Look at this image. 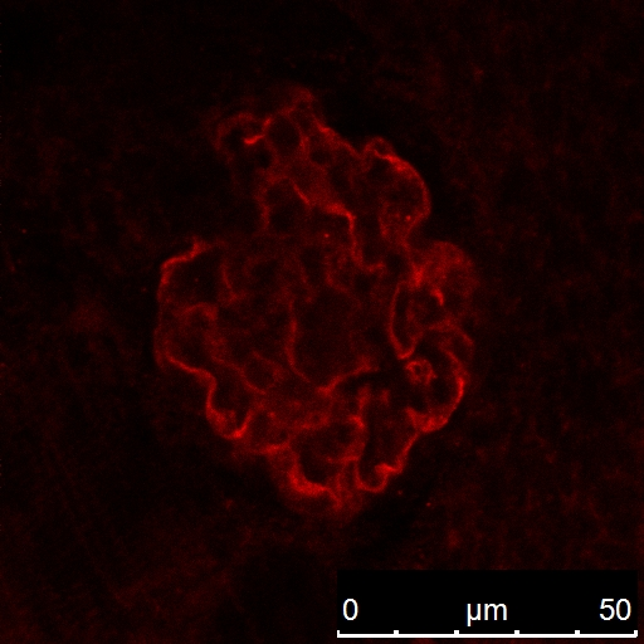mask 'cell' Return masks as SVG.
Listing matches in <instances>:
<instances>
[{
    "mask_svg": "<svg viewBox=\"0 0 644 644\" xmlns=\"http://www.w3.org/2000/svg\"><path fill=\"white\" fill-rule=\"evenodd\" d=\"M292 368L320 389L372 369L373 355L361 335L358 302L326 286L306 302H292Z\"/></svg>",
    "mask_w": 644,
    "mask_h": 644,
    "instance_id": "1",
    "label": "cell"
},
{
    "mask_svg": "<svg viewBox=\"0 0 644 644\" xmlns=\"http://www.w3.org/2000/svg\"><path fill=\"white\" fill-rule=\"evenodd\" d=\"M310 211V204L296 192L289 199L265 211V233L277 238L299 237Z\"/></svg>",
    "mask_w": 644,
    "mask_h": 644,
    "instance_id": "19",
    "label": "cell"
},
{
    "mask_svg": "<svg viewBox=\"0 0 644 644\" xmlns=\"http://www.w3.org/2000/svg\"><path fill=\"white\" fill-rule=\"evenodd\" d=\"M411 317L419 339L428 331L451 322L436 287L424 278L417 277L412 282Z\"/></svg>",
    "mask_w": 644,
    "mask_h": 644,
    "instance_id": "17",
    "label": "cell"
},
{
    "mask_svg": "<svg viewBox=\"0 0 644 644\" xmlns=\"http://www.w3.org/2000/svg\"><path fill=\"white\" fill-rule=\"evenodd\" d=\"M250 263L251 257L247 255L246 251L228 250L224 273H226L227 284L234 297L250 294L251 284L250 275H248Z\"/></svg>",
    "mask_w": 644,
    "mask_h": 644,
    "instance_id": "32",
    "label": "cell"
},
{
    "mask_svg": "<svg viewBox=\"0 0 644 644\" xmlns=\"http://www.w3.org/2000/svg\"><path fill=\"white\" fill-rule=\"evenodd\" d=\"M281 286L285 296L289 297L291 302H306L315 295V292L307 285L295 252L289 253L284 258V265H282L281 270Z\"/></svg>",
    "mask_w": 644,
    "mask_h": 644,
    "instance_id": "29",
    "label": "cell"
},
{
    "mask_svg": "<svg viewBox=\"0 0 644 644\" xmlns=\"http://www.w3.org/2000/svg\"><path fill=\"white\" fill-rule=\"evenodd\" d=\"M364 490L356 470V460L346 461L334 491L336 504H338L336 514H351L356 511L360 504H363Z\"/></svg>",
    "mask_w": 644,
    "mask_h": 644,
    "instance_id": "27",
    "label": "cell"
},
{
    "mask_svg": "<svg viewBox=\"0 0 644 644\" xmlns=\"http://www.w3.org/2000/svg\"><path fill=\"white\" fill-rule=\"evenodd\" d=\"M307 285L314 292L329 286L328 246L320 243H301L295 252Z\"/></svg>",
    "mask_w": 644,
    "mask_h": 644,
    "instance_id": "25",
    "label": "cell"
},
{
    "mask_svg": "<svg viewBox=\"0 0 644 644\" xmlns=\"http://www.w3.org/2000/svg\"><path fill=\"white\" fill-rule=\"evenodd\" d=\"M354 218V255L361 268H383L388 246L385 243L378 212H360Z\"/></svg>",
    "mask_w": 644,
    "mask_h": 644,
    "instance_id": "15",
    "label": "cell"
},
{
    "mask_svg": "<svg viewBox=\"0 0 644 644\" xmlns=\"http://www.w3.org/2000/svg\"><path fill=\"white\" fill-rule=\"evenodd\" d=\"M160 367L172 393L189 411L207 414L209 397L213 388L212 375L183 367L170 360L168 356H160Z\"/></svg>",
    "mask_w": 644,
    "mask_h": 644,
    "instance_id": "10",
    "label": "cell"
},
{
    "mask_svg": "<svg viewBox=\"0 0 644 644\" xmlns=\"http://www.w3.org/2000/svg\"><path fill=\"white\" fill-rule=\"evenodd\" d=\"M363 174L365 179L373 185L375 189L382 192L393 182L400 168V161L395 159L380 158L372 150H365L363 156Z\"/></svg>",
    "mask_w": 644,
    "mask_h": 644,
    "instance_id": "31",
    "label": "cell"
},
{
    "mask_svg": "<svg viewBox=\"0 0 644 644\" xmlns=\"http://www.w3.org/2000/svg\"><path fill=\"white\" fill-rule=\"evenodd\" d=\"M398 285V278L383 268L382 275H380L377 285L374 287L368 304L361 311L367 309L374 319L387 322L389 325Z\"/></svg>",
    "mask_w": 644,
    "mask_h": 644,
    "instance_id": "28",
    "label": "cell"
},
{
    "mask_svg": "<svg viewBox=\"0 0 644 644\" xmlns=\"http://www.w3.org/2000/svg\"><path fill=\"white\" fill-rule=\"evenodd\" d=\"M229 248L213 245L169 263L161 282L160 299L184 310L198 306L218 309L234 299L227 284Z\"/></svg>",
    "mask_w": 644,
    "mask_h": 644,
    "instance_id": "2",
    "label": "cell"
},
{
    "mask_svg": "<svg viewBox=\"0 0 644 644\" xmlns=\"http://www.w3.org/2000/svg\"><path fill=\"white\" fill-rule=\"evenodd\" d=\"M262 404L292 433L328 421L329 390L312 384L294 368L284 369L277 382L262 395Z\"/></svg>",
    "mask_w": 644,
    "mask_h": 644,
    "instance_id": "4",
    "label": "cell"
},
{
    "mask_svg": "<svg viewBox=\"0 0 644 644\" xmlns=\"http://www.w3.org/2000/svg\"><path fill=\"white\" fill-rule=\"evenodd\" d=\"M432 331L437 335L438 344L448 355L452 356V359L461 365L470 363L472 358L471 341L461 329L453 325L452 321Z\"/></svg>",
    "mask_w": 644,
    "mask_h": 644,
    "instance_id": "33",
    "label": "cell"
},
{
    "mask_svg": "<svg viewBox=\"0 0 644 644\" xmlns=\"http://www.w3.org/2000/svg\"><path fill=\"white\" fill-rule=\"evenodd\" d=\"M292 432L262 402L253 409L236 437L239 445L252 453H270L289 445Z\"/></svg>",
    "mask_w": 644,
    "mask_h": 644,
    "instance_id": "13",
    "label": "cell"
},
{
    "mask_svg": "<svg viewBox=\"0 0 644 644\" xmlns=\"http://www.w3.org/2000/svg\"><path fill=\"white\" fill-rule=\"evenodd\" d=\"M290 334L266 328L260 325L251 333L253 350L263 359L271 361L281 369H292Z\"/></svg>",
    "mask_w": 644,
    "mask_h": 644,
    "instance_id": "22",
    "label": "cell"
},
{
    "mask_svg": "<svg viewBox=\"0 0 644 644\" xmlns=\"http://www.w3.org/2000/svg\"><path fill=\"white\" fill-rule=\"evenodd\" d=\"M356 470L361 486L367 491L378 492L387 482L389 470L380 455L375 431L372 436L368 429L367 442L360 456L356 458Z\"/></svg>",
    "mask_w": 644,
    "mask_h": 644,
    "instance_id": "23",
    "label": "cell"
},
{
    "mask_svg": "<svg viewBox=\"0 0 644 644\" xmlns=\"http://www.w3.org/2000/svg\"><path fill=\"white\" fill-rule=\"evenodd\" d=\"M247 153L260 172L271 175V178L275 179L273 174L278 164L277 155L265 136L248 144Z\"/></svg>",
    "mask_w": 644,
    "mask_h": 644,
    "instance_id": "37",
    "label": "cell"
},
{
    "mask_svg": "<svg viewBox=\"0 0 644 644\" xmlns=\"http://www.w3.org/2000/svg\"><path fill=\"white\" fill-rule=\"evenodd\" d=\"M456 389L452 380L447 378H437L433 380L431 388L427 390V399L429 407L446 408L455 402Z\"/></svg>",
    "mask_w": 644,
    "mask_h": 644,
    "instance_id": "39",
    "label": "cell"
},
{
    "mask_svg": "<svg viewBox=\"0 0 644 644\" xmlns=\"http://www.w3.org/2000/svg\"><path fill=\"white\" fill-rule=\"evenodd\" d=\"M427 190L418 174L400 165L393 182L380 192L379 219L388 250H399L413 228L427 216Z\"/></svg>",
    "mask_w": 644,
    "mask_h": 644,
    "instance_id": "5",
    "label": "cell"
},
{
    "mask_svg": "<svg viewBox=\"0 0 644 644\" xmlns=\"http://www.w3.org/2000/svg\"><path fill=\"white\" fill-rule=\"evenodd\" d=\"M284 177L289 178L294 183L297 193L311 207L341 209V211H344L334 189L331 188L325 170L311 164L307 160L305 153L300 158L292 161L290 165H287L284 170Z\"/></svg>",
    "mask_w": 644,
    "mask_h": 644,
    "instance_id": "14",
    "label": "cell"
},
{
    "mask_svg": "<svg viewBox=\"0 0 644 644\" xmlns=\"http://www.w3.org/2000/svg\"><path fill=\"white\" fill-rule=\"evenodd\" d=\"M282 370L284 369H281L278 365L255 354L243 365L241 372L250 387L258 393L265 394L280 378Z\"/></svg>",
    "mask_w": 644,
    "mask_h": 644,
    "instance_id": "30",
    "label": "cell"
},
{
    "mask_svg": "<svg viewBox=\"0 0 644 644\" xmlns=\"http://www.w3.org/2000/svg\"><path fill=\"white\" fill-rule=\"evenodd\" d=\"M292 434L319 453L334 462L356 460L368 438L367 424L363 419H341L326 421L320 426L300 429Z\"/></svg>",
    "mask_w": 644,
    "mask_h": 644,
    "instance_id": "8",
    "label": "cell"
},
{
    "mask_svg": "<svg viewBox=\"0 0 644 644\" xmlns=\"http://www.w3.org/2000/svg\"><path fill=\"white\" fill-rule=\"evenodd\" d=\"M241 121L243 129H245L248 144L262 138L263 134H265L266 123H262L261 120H257L251 116H243L241 117Z\"/></svg>",
    "mask_w": 644,
    "mask_h": 644,
    "instance_id": "42",
    "label": "cell"
},
{
    "mask_svg": "<svg viewBox=\"0 0 644 644\" xmlns=\"http://www.w3.org/2000/svg\"><path fill=\"white\" fill-rule=\"evenodd\" d=\"M255 354L251 334L243 333V331L217 329L214 356L218 361L241 370L248 359Z\"/></svg>",
    "mask_w": 644,
    "mask_h": 644,
    "instance_id": "24",
    "label": "cell"
},
{
    "mask_svg": "<svg viewBox=\"0 0 644 644\" xmlns=\"http://www.w3.org/2000/svg\"><path fill=\"white\" fill-rule=\"evenodd\" d=\"M296 192L295 185L289 178L280 177L272 179L270 183H267L266 187L258 195V200H260L263 211H267V209L275 207L277 204L289 199Z\"/></svg>",
    "mask_w": 644,
    "mask_h": 644,
    "instance_id": "36",
    "label": "cell"
},
{
    "mask_svg": "<svg viewBox=\"0 0 644 644\" xmlns=\"http://www.w3.org/2000/svg\"><path fill=\"white\" fill-rule=\"evenodd\" d=\"M289 115L296 124L297 128H299L300 133L302 135V138L307 139L309 136L312 134H315L316 131H319L321 126L317 121L315 120V117L310 114V112H304L301 110L294 109V107H291L289 111Z\"/></svg>",
    "mask_w": 644,
    "mask_h": 644,
    "instance_id": "41",
    "label": "cell"
},
{
    "mask_svg": "<svg viewBox=\"0 0 644 644\" xmlns=\"http://www.w3.org/2000/svg\"><path fill=\"white\" fill-rule=\"evenodd\" d=\"M369 150H372L373 153L380 156L384 159H395L394 151L390 146L385 143L383 140H374L372 144L369 145Z\"/></svg>",
    "mask_w": 644,
    "mask_h": 644,
    "instance_id": "43",
    "label": "cell"
},
{
    "mask_svg": "<svg viewBox=\"0 0 644 644\" xmlns=\"http://www.w3.org/2000/svg\"><path fill=\"white\" fill-rule=\"evenodd\" d=\"M282 491L289 496L292 504L301 511L312 515H328L338 510L333 492L311 485L301 475L296 458L289 445L267 453Z\"/></svg>",
    "mask_w": 644,
    "mask_h": 644,
    "instance_id": "9",
    "label": "cell"
},
{
    "mask_svg": "<svg viewBox=\"0 0 644 644\" xmlns=\"http://www.w3.org/2000/svg\"><path fill=\"white\" fill-rule=\"evenodd\" d=\"M221 149L226 153L229 158L241 153L248 146L245 129H243L241 117L232 121L226 129L222 131L221 139H219Z\"/></svg>",
    "mask_w": 644,
    "mask_h": 644,
    "instance_id": "38",
    "label": "cell"
},
{
    "mask_svg": "<svg viewBox=\"0 0 644 644\" xmlns=\"http://www.w3.org/2000/svg\"><path fill=\"white\" fill-rule=\"evenodd\" d=\"M331 397L328 421L363 419L364 400L359 394L343 392L338 385L329 390Z\"/></svg>",
    "mask_w": 644,
    "mask_h": 644,
    "instance_id": "35",
    "label": "cell"
},
{
    "mask_svg": "<svg viewBox=\"0 0 644 644\" xmlns=\"http://www.w3.org/2000/svg\"><path fill=\"white\" fill-rule=\"evenodd\" d=\"M423 278L436 287L451 321L460 320L470 306L477 285L476 272L467 257L455 247L438 245Z\"/></svg>",
    "mask_w": 644,
    "mask_h": 644,
    "instance_id": "7",
    "label": "cell"
},
{
    "mask_svg": "<svg viewBox=\"0 0 644 644\" xmlns=\"http://www.w3.org/2000/svg\"><path fill=\"white\" fill-rule=\"evenodd\" d=\"M265 139L277 155V168L273 178L284 177V170L292 161L304 155V138L292 121L289 112H278L266 121Z\"/></svg>",
    "mask_w": 644,
    "mask_h": 644,
    "instance_id": "16",
    "label": "cell"
},
{
    "mask_svg": "<svg viewBox=\"0 0 644 644\" xmlns=\"http://www.w3.org/2000/svg\"><path fill=\"white\" fill-rule=\"evenodd\" d=\"M374 431L385 466L398 471L417 436L414 419L409 413H380Z\"/></svg>",
    "mask_w": 644,
    "mask_h": 644,
    "instance_id": "11",
    "label": "cell"
},
{
    "mask_svg": "<svg viewBox=\"0 0 644 644\" xmlns=\"http://www.w3.org/2000/svg\"><path fill=\"white\" fill-rule=\"evenodd\" d=\"M334 164L345 169L346 172H349L351 175L363 170V159H361V156L356 154L349 145H346L341 140H338V143H336L335 146Z\"/></svg>",
    "mask_w": 644,
    "mask_h": 644,
    "instance_id": "40",
    "label": "cell"
},
{
    "mask_svg": "<svg viewBox=\"0 0 644 644\" xmlns=\"http://www.w3.org/2000/svg\"><path fill=\"white\" fill-rule=\"evenodd\" d=\"M353 226L354 218L348 212L315 206L300 237L302 242L354 250Z\"/></svg>",
    "mask_w": 644,
    "mask_h": 644,
    "instance_id": "12",
    "label": "cell"
},
{
    "mask_svg": "<svg viewBox=\"0 0 644 644\" xmlns=\"http://www.w3.org/2000/svg\"><path fill=\"white\" fill-rule=\"evenodd\" d=\"M285 256L251 260L250 268H248L251 284L250 294L263 295L271 297V299H280L285 296L281 286V270Z\"/></svg>",
    "mask_w": 644,
    "mask_h": 644,
    "instance_id": "21",
    "label": "cell"
},
{
    "mask_svg": "<svg viewBox=\"0 0 644 644\" xmlns=\"http://www.w3.org/2000/svg\"><path fill=\"white\" fill-rule=\"evenodd\" d=\"M411 291L412 282H399L389 322L395 349L403 356L411 354L419 340L412 324Z\"/></svg>",
    "mask_w": 644,
    "mask_h": 644,
    "instance_id": "20",
    "label": "cell"
},
{
    "mask_svg": "<svg viewBox=\"0 0 644 644\" xmlns=\"http://www.w3.org/2000/svg\"><path fill=\"white\" fill-rule=\"evenodd\" d=\"M353 250L328 246V280L329 286L340 291L349 292L353 289L356 273L359 271Z\"/></svg>",
    "mask_w": 644,
    "mask_h": 644,
    "instance_id": "26",
    "label": "cell"
},
{
    "mask_svg": "<svg viewBox=\"0 0 644 644\" xmlns=\"http://www.w3.org/2000/svg\"><path fill=\"white\" fill-rule=\"evenodd\" d=\"M217 309L182 307L161 301L158 344L160 354L175 363L199 372L213 373L219 361L214 356Z\"/></svg>",
    "mask_w": 644,
    "mask_h": 644,
    "instance_id": "3",
    "label": "cell"
},
{
    "mask_svg": "<svg viewBox=\"0 0 644 644\" xmlns=\"http://www.w3.org/2000/svg\"><path fill=\"white\" fill-rule=\"evenodd\" d=\"M338 138L328 129H320L304 140L307 160L317 168L328 169L334 164L335 146Z\"/></svg>",
    "mask_w": 644,
    "mask_h": 644,
    "instance_id": "34",
    "label": "cell"
},
{
    "mask_svg": "<svg viewBox=\"0 0 644 644\" xmlns=\"http://www.w3.org/2000/svg\"><path fill=\"white\" fill-rule=\"evenodd\" d=\"M289 447L294 452L296 465L301 475L311 485L329 490L334 494L336 483H338V478L345 462H334L322 457L307 446L306 443L302 442L300 438H297L295 434H291Z\"/></svg>",
    "mask_w": 644,
    "mask_h": 644,
    "instance_id": "18",
    "label": "cell"
},
{
    "mask_svg": "<svg viewBox=\"0 0 644 644\" xmlns=\"http://www.w3.org/2000/svg\"><path fill=\"white\" fill-rule=\"evenodd\" d=\"M211 375L213 388L207 416L219 433L236 438L253 409L262 402L263 394L250 387L241 370L222 361Z\"/></svg>",
    "mask_w": 644,
    "mask_h": 644,
    "instance_id": "6",
    "label": "cell"
}]
</instances>
